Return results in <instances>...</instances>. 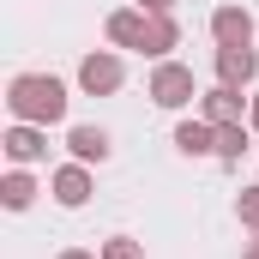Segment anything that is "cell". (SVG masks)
Returning <instances> with one entry per match:
<instances>
[{
	"label": "cell",
	"mask_w": 259,
	"mask_h": 259,
	"mask_svg": "<svg viewBox=\"0 0 259 259\" xmlns=\"http://www.w3.org/2000/svg\"><path fill=\"white\" fill-rule=\"evenodd\" d=\"M175 151L181 157H217V127L211 121H181L175 127Z\"/></svg>",
	"instance_id": "13"
},
{
	"label": "cell",
	"mask_w": 259,
	"mask_h": 259,
	"mask_svg": "<svg viewBox=\"0 0 259 259\" xmlns=\"http://www.w3.org/2000/svg\"><path fill=\"white\" fill-rule=\"evenodd\" d=\"M241 151H247V121L217 127V163H223V169H235V163H241Z\"/></svg>",
	"instance_id": "14"
},
{
	"label": "cell",
	"mask_w": 259,
	"mask_h": 259,
	"mask_svg": "<svg viewBox=\"0 0 259 259\" xmlns=\"http://www.w3.org/2000/svg\"><path fill=\"white\" fill-rule=\"evenodd\" d=\"M61 259H103V253H91V247H66Z\"/></svg>",
	"instance_id": "18"
},
{
	"label": "cell",
	"mask_w": 259,
	"mask_h": 259,
	"mask_svg": "<svg viewBox=\"0 0 259 259\" xmlns=\"http://www.w3.org/2000/svg\"><path fill=\"white\" fill-rule=\"evenodd\" d=\"M121 84H127V66H121V55L91 49V55L78 61V91H84V97H115Z\"/></svg>",
	"instance_id": "3"
},
{
	"label": "cell",
	"mask_w": 259,
	"mask_h": 259,
	"mask_svg": "<svg viewBox=\"0 0 259 259\" xmlns=\"http://www.w3.org/2000/svg\"><path fill=\"white\" fill-rule=\"evenodd\" d=\"M49 193H55V205H66V211H78L84 199L97 193V181H91V163H61V169L49 175Z\"/></svg>",
	"instance_id": "6"
},
{
	"label": "cell",
	"mask_w": 259,
	"mask_h": 259,
	"mask_svg": "<svg viewBox=\"0 0 259 259\" xmlns=\"http://www.w3.org/2000/svg\"><path fill=\"white\" fill-rule=\"evenodd\" d=\"M36 193H42V187H36V175H30V169H18V163H12V169L0 175V205H6V211H30Z\"/></svg>",
	"instance_id": "12"
},
{
	"label": "cell",
	"mask_w": 259,
	"mask_h": 259,
	"mask_svg": "<svg viewBox=\"0 0 259 259\" xmlns=\"http://www.w3.org/2000/svg\"><path fill=\"white\" fill-rule=\"evenodd\" d=\"M145 30H151V12H145V6H121V12L103 18V36H109L115 49H145Z\"/></svg>",
	"instance_id": "7"
},
{
	"label": "cell",
	"mask_w": 259,
	"mask_h": 259,
	"mask_svg": "<svg viewBox=\"0 0 259 259\" xmlns=\"http://www.w3.org/2000/svg\"><path fill=\"white\" fill-rule=\"evenodd\" d=\"M66 151H72V163H109L115 157V139L103 127H66Z\"/></svg>",
	"instance_id": "10"
},
{
	"label": "cell",
	"mask_w": 259,
	"mask_h": 259,
	"mask_svg": "<svg viewBox=\"0 0 259 259\" xmlns=\"http://www.w3.org/2000/svg\"><path fill=\"white\" fill-rule=\"evenodd\" d=\"M66 84L55 72H18L6 84V115L12 121H30V127H61L66 121Z\"/></svg>",
	"instance_id": "1"
},
{
	"label": "cell",
	"mask_w": 259,
	"mask_h": 259,
	"mask_svg": "<svg viewBox=\"0 0 259 259\" xmlns=\"http://www.w3.org/2000/svg\"><path fill=\"white\" fill-rule=\"evenodd\" d=\"M199 121H211V127L241 121V91H235V84H211V91H199Z\"/></svg>",
	"instance_id": "9"
},
{
	"label": "cell",
	"mask_w": 259,
	"mask_h": 259,
	"mask_svg": "<svg viewBox=\"0 0 259 259\" xmlns=\"http://www.w3.org/2000/svg\"><path fill=\"white\" fill-rule=\"evenodd\" d=\"M247 127L259 133V91H253V103H247Z\"/></svg>",
	"instance_id": "19"
},
{
	"label": "cell",
	"mask_w": 259,
	"mask_h": 259,
	"mask_svg": "<svg viewBox=\"0 0 259 259\" xmlns=\"http://www.w3.org/2000/svg\"><path fill=\"white\" fill-rule=\"evenodd\" d=\"M97 253H103V259H145V241H133V235H109Z\"/></svg>",
	"instance_id": "16"
},
{
	"label": "cell",
	"mask_w": 259,
	"mask_h": 259,
	"mask_svg": "<svg viewBox=\"0 0 259 259\" xmlns=\"http://www.w3.org/2000/svg\"><path fill=\"white\" fill-rule=\"evenodd\" d=\"M211 66H217V84H235V91H247L259 78V55L253 49H217Z\"/></svg>",
	"instance_id": "8"
},
{
	"label": "cell",
	"mask_w": 259,
	"mask_h": 259,
	"mask_svg": "<svg viewBox=\"0 0 259 259\" xmlns=\"http://www.w3.org/2000/svg\"><path fill=\"white\" fill-rule=\"evenodd\" d=\"M133 6H145V12H175V0H133Z\"/></svg>",
	"instance_id": "17"
},
{
	"label": "cell",
	"mask_w": 259,
	"mask_h": 259,
	"mask_svg": "<svg viewBox=\"0 0 259 259\" xmlns=\"http://www.w3.org/2000/svg\"><path fill=\"white\" fill-rule=\"evenodd\" d=\"M175 49H181V24H175V12H151V30H145V49H139V55L169 61Z\"/></svg>",
	"instance_id": "11"
},
{
	"label": "cell",
	"mask_w": 259,
	"mask_h": 259,
	"mask_svg": "<svg viewBox=\"0 0 259 259\" xmlns=\"http://www.w3.org/2000/svg\"><path fill=\"white\" fill-rule=\"evenodd\" d=\"M0 151H6V163L30 169V163H42V157H49V127H30V121H12V127L0 133Z\"/></svg>",
	"instance_id": "5"
},
{
	"label": "cell",
	"mask_w": 259,
	"mask_h": 259,
	"mask_svg": "<svg viewBox=\"0 0 259 259\" xmlns=\"http://www.w3.org/2000/svg\"><path fill=\"white\" fill-rule=\"evenodd\" d=\"M211 42L217 49H253V12L241 0H223L211 12Z\"/></svg>",
	"instance_id": "4"
},
{
	"label": "cell",
	"mask_w": 259,
	"mask_h": 259,
	"mask_svg": "<svg viewBox=\"0 0 259 259\" xmlns=\"http://www.w3.org/2000/svg\"><path fill=\"white\" fill-rule=\"evenodd\" d=\"M145 97H151L157 109H187V103L199 97L193 66H181V61H157V66H151V84H145Z\"/></svg>",
	"instance_id": "2"
},
{
	"label": "cell",
	"mask_w": 259,
	"mask_h": 259,
	"mask_svg": "<svg viewBox=\"0 0 259 259\" xmlns=\"http://www.w3.org/2000/svg\"><path fill=\"white\" fill-rule=\"evenodd\" d=\"M241 259H259V241H247V247H241Z\"/></svg>",
	"instance_id": "20"
},
{
	"label": "cell",
	"mask_w": 259,
	"mask_h": 259,
	"mask_svg": "<svg viewBox=\"0 0 259 259\" xmlns=\"http://www.w3.org/2000/svg\"><path fill=\"white\" fill-rule=\"evenodd\" d=\"M235 217H241V229H253V235H259V181L235 193Z\"/></svg>",
	"instance_id": "15"
}]
</instances>
